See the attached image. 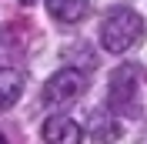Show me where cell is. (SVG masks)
<instances>
[{"mask_svg": "<svg viewBox=\"0 0 147 144\" xmlns=\"http://www.w3.org/2000/svg\"><path fill=\"white\" fill-rule=\"evenodd\" d=\"M44 141H47V144H80V141H84V131H80V124H77L74 117L57 114V117H47Z\"/></svg>", "mask_w": 147, "mask_h": 144, "instance_id": "277c9868", "label": "cell"}, {"mask_svg": "<svg viewBox=\"0 0 147 144\" xmlns=\"http://www.w3.org/2000/svg\"><path fill=\"white\" fill-rule=\"evenodd\" d=\"M24 94V74L13 67H0V111L13 107Z\"/></svg>", "mask_w": 147, "mask_h": 144, "instance_id": "5b68a950", "label": "cell"}, {"mask_svg": "<svg viewBox=\"0 0 147 144\" xmlns=\"http://www.w3.org/2000/svg\"><path fill=\"white\" fill-rule=\"evenodd\" d=\"M137 67H117V71L110 74V90H107V107L110 111H130L134 104H137Z\"/></svg>", "mask_w": 147, "mask_h": 144, "instance_id": "3957f363", "label": "cell"}, {"mask_svg": "<svg viewBox=\"0 0 147 144\" xmlns=\"http://www.w3.org/2000/svg\"><path fill=\"white\" fill-rule=\"evenodd\" d=\"M120 134V124L110 117V111H94L90 114V137L97 144H114Z\"/></svg>", "mask_w": 147, "mask_h": 144, "instance_id": "8992f818", "label": "cell"}, {"mask_svg": "<svg viewBox=\"0 0 147 144\" xmlns=\"http://www.w3.org/2000/svg\"><path fill=\"white\" fill-rule=\"evenodd\" d=\"M0 144H7V137H3V131H0Z\"/></svg>", "mask_w": 147, "mask_h": 144, "instance_id": "ba28073f", "label": "cell"}, {"mask_svg": "<svg viewBox=\"0 0 147 144\" xmlns=\"http://www.w3.org/2000/svg\"><path fill=\"white\" fill-rule=\"evenodd\" d=\"M84 87H87V81H84L80 71H74V67H60L57 74H50L44 84V104L47 107H60V104H67V101L80 97Z\"/></svg>", "mask_w": 147, "mask_h": 144, "instance_id": "7a4b0ae2", "label": "cell"}, {"mask_svg": "<svg viewBox=\"0 0 147 144\" xmlns=\"http://www.w3.org/2000/svg\"><path fill=\"white\" fill-rule=\"evenodd\" d=\"M140 34H144V20L134 10L117 7V10H110L100 24V47L107 54H127L140 40Z\"/></svg>", "mask_w": 147, "mask_h": 144, "instance_id": "6da1fadb", "label": "cell"}, {"mask_svg": "<svg viewBox=\"0 0 147 144\" xmlns=\"http://www.w3.org/2000/svg\"><path fill=\"white\" fill-rule=\"evenodd\" d=\"M47 10L60 24H77L87 14V0H47Z\"/></svg>", "mask_w": 147, "mask_h": 144, "instance_id": "52a82bcc", "label": "cell"}]
</instances>
